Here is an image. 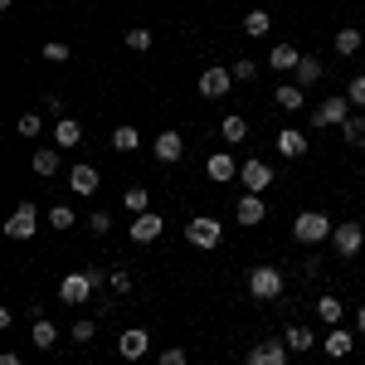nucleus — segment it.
<instances>
[{
  "label": "nucleus",
  "mask_w": 365,
  "mask_h": 365,
  "mask_svg": "<svg viewBox=\"0 0 365 365\" xmlns=\"http://www.w3.org/2000/svg\"><path fill=\"white\" fill-rule=\"evenodd\" d=\"M331 229L336 225H331L322 210H302V215L292 220V239H297V244H322V239H331Z\"/></svg>",
  "instance_id": "1"
},
{
  "label": "nucleus",
  "mask_w": 365,
  "mask_h": 365,
  "mask_svg": "<svg viewBox=\"0 0 365 365\" xmlns=\"http://www.w3.org/2000/svg\"><path fill=\"white\" fill-rule=\"evenodd\" d=\"M249 292L258 297V302H278L282 297V273L273 268V263H258L249 273Z\"/></svg>",
  "instance_id": "2"
},
{
  "label": "nucleus",
  "mask_w": 365,
  "mask_h": 365,
  "mask_svg": "<svg viewBox=\"0 0 365 365\" xmlns=\"http://www.w3.org/2000/svg\"><path fill=\"white\" fill-rule=\"evenodd\" d=\"M346 117H351V98L346 93H331V98H322L312 108V127H341Z\"/></svg>",
  "instance_id": "3"
},
{
  "label": "nucleus",
  "mask_w": 365,
  "mask_h": 365,
  "mask_svg": "<svg viewBox=\"0 0 365 365\" xmlns=\"http://www.w3.org/2000/svg\"><path fill=\"white\" fill-rule=\"evenodd\" d=\"M331 249H336L341 258H356V253L365 249V225H356V220H341V225L331 229Z\"/></svg>",
  "instance_id": "4"
},
{
  "label": "nucleus",
  "mask_w": 365,
  "mask_h": 365,
  "mask_svg": "<svg viewBox=\"0 0 365 365\" xmlns=\"http://www.w3.org/2000/svg\"><path fill=\"white\" fill-rule=\"evenodd\" d=\"M185 239H190L195 249H215V244L225 239V225H220L215 215H195V220L185 225Z\"/></svg>",
  "instance_id": "5"
},
{
  "label": "nucleus",
  "mask_w": 365,
  "mask_h": 365,
  "mask_svg": "<svg viewBox=\"0 0 365 365\" xmlns=\"http://www.w3.org/2000/svg\"><path fill=\"white\" fill-rule=\"evenodd\" d=\"M239 185H244L249 195H263V190L273 185V166H268V161H258V156L244 161V166H239Z\"/></svg>",
  "instance_id": "6"
},
{
  "label": "nucleus",
  "mask_w": 365,
  "mask_h": 365,
  "mask_svg": "<svg viewBox=\"0 0 365 365\" xmlns=\"http://www.w3.org/2000/svg\"><path fill=\"white\" fill-rule=\"evenodd\" d=\"M39 234V215L34 205H15V215L5 220V239H34Z\"/></svg>",
  "instance_id": "7"
},
{
  "label": "nucleus",
  "mask_w": 365,
  "mask_h": 365,
  "mask_svg": "<svg viewBox=\"0 0 365 365\" xmlns=\"http://www.w3.org/2000/svg\"><path fill=\"white\" fill-rule=\"evenodd\" d=\"M151 156H156V161H161V166H175V161H180V156H185V137H180V132H161V137L151 141Z\"/></svg>",
  "instance_id": "8"
},
{
  "label": "nucleus",
  "mask_w": 365,
  "mask_h": 365,
  "mask_svg": "<svg viewBox=\"0 0 365 365\" xmlns=\"http://www.w3.org/2000/svg\"><path fill=\"white\" fill-rule=\"evenodd\" d=\"M229 88H234V68H220V63L215 68H200V93L205 98H225Z\"/></svg>",
  "instance_id": "9"
},
{
  "label": "nucleus",
  "mask_w": 365,
  "mask_h": 365,
  "mask_svg": "<svg viewBox=\"0 0 365 365\" xmlns=\"http://www.w3.org/2000/svg\"><path fill=\"white\" fill-rule=\"evenodd\" d=\"M88 297H93V278H88V273H68V278L58 282V302L78 307V302H88Z\"/></svg>",
  "instance_id": "10"
},
{
  "label": "nucleus",
  "mask_w": 365,
  "mask_h": 365,
  "mask_svg": "<svg viewBox=\"0 0 365 365\" xmlns=\"http://www.w3.org/2000/svg\"><path fill=\"white\" fill-rule=\"evenodd\" d=\"M161 229H166V220H161L156 210H146V215H137V220H132V229H127V234H132V244H151V239H161Z\"/></svg>",
  "instance_id": "11"
},
{
  "label": "nucleus",
  "mask_w": 365,
  "mask_h": 365,
  "mask_svg": "<svg viewBox=\"0 0 365 365\" xmlns=\"http://www.w3.org/2000/svg\"><path fill=\"white\" fill-rule=\"evenodd\" d=\"M244 365H287V341H258Z\"/></svg>",
  "instance_id": "12"
},
{
  "label": "nucleus",
  "mask_w": 365,
  "mask_h": 365,
  "mask_svg": "<svg viewBox=\"0 0 365 365\" xmlns=\"http://www.w3.org/2000/svg\"><path fill=\"white\" fill-rule=\"evenodd\" d=\"M322 351H327L331 361H341V356H351V351H356V331H346V327H331V331L322 336Z\"/></svg>",
  "instance_id": "13"
},
{
  "label": "nucleus",
  "mask_w": 365,
  "mask_h": 365,
  "mask_svg": "<svg viewBox=\"0 0 365 365\" xmlns=\"http://www.w3.org/2000/svg\"><path fill=\"white\" fill-rule=\"evenodd\" d=\"M146 346H151V336H146L141 327H127V331L117 336V351H122V361H141V356H146Z\"/></svg>",
  "instance_id": "14"
},
{
  "label": "nucleus",
  "mask_w": 365,
  "mask_h": 365,
  "mask_svg": "<svg viewBox=\"0 0 365 365\" xmlns=\"http://www.w3.org/2000/svg\"><path fill=\"white\" fill-rule=\"evenodd\" d=\"M205 170H210V180H220V185H229V180H239V161H234L229 151H215V156L205 161Z\"/></svg>",
  "instance_id": "15"
},
{
  "label": "nucleus",
  "mask_w": 365,
  "mask_h": 365,
  "mask_svg": "<svg viewBox=\"0 0 365 365\" xmlns=\"http://www.w3.org/2000/svg\"><path fill=\"white\" fill-rule=\"evenodd\" d=\"M29 341H34V351H54L58 346V327L49 317H34V327H29Z\"/></svg>",
  "instance_id": "16"
},
{
  "label": "nucleus",
  "mask_w": 365,
  "mask_h": 365,
  "mask_svg": "<svg viewBox=\"0 0 365 365\" xmlns=\"http://www.w3.org/2000/svg\"><path fill=\"white\" fill-rule=\"evenodd\" d=\"M263 215H268L263 195H244V200H239V210H234V220H239V225H263Z\"/></svg>",
  "instance_id": "17"
},
{
  "label": "nucleus",
  "mask_w": 365,
  "mask_h": 365,
  "mask_svg": "<svg viewBox=\"0 0 365 365\" xmlns=\"http://www.w3.org/2000/svg\"><path fill=\"white\" fill-rule=\"evenodd\" d=\"M297 63H302V54H297L292 44H273V54H268V68H278V73H297Z\"/></svg>",
  "instance_id": "18"
},
{
  "label": "nucleus",
  "mask_w": 365,
  "mask_h": 365,
  "mask_svg": "<svg viewBox=\"0 0 365 365\" xmlns=\"http://www.w3.org/2000/svg\"><path fill=\"white\" fill-rule=\"evenodd\" d=\"M302 93H307V88H297V83H282L278 93H273V103H278L282 113H302V108H307V98H302Z\"/></svg>",
  "instance_id": "19"
},
{
  "label": "nucleus",
  "mask_w": 365,
  "mask_h": 365,
  "mask_svg": "<svg viewBox=\"0 0 365 365\" xmlns=\"http://www.w3.org/2000/svg\"><path fill=\"white\" fill-rule=\"evenodd\" d=\"M29 166H34V175H58V151L54 146H34V156H29Z\"/></svg>",
  "instance_id": "20"
},
{
  "label": "nucleus",
  "mask_w": 365,
  "mask_h": 365,
  "mask_svg": "<svg viewBox=\"0 0 365 365\" xmlns=\"http://www.w3.org/2000/svg\"><path fill=\"white\" fill-rule=\"evenodd\" d=\"M68 185H73V195H98V170L93 166H73L68 170Z\"/></svg>",
  "instance_id": "21"
},
{
  "label": "nucleus",
  "mask_w": 365,
  "mask_h": 365,
  "mask_svg": "<svg viewBox=\"0 0 365 365\" xmlns=\"http://www.w3.org/2000/svg\"><path fill=\"white\" fill-rule=\"evenodd\" d=\"M278 151L287 156V161H297V156H307V137L287 127V132H278Z\"/></svg>",
  "instance_id": "22"
},
{
  "label": "nucleus",
  "mask_w": 365,
  "mask_h": 365,
  "mask_svg": "<svg viewBox=\"0 0 365 365\" xmlns=\"http://www.w3.org/2000/svg\"><path fill=\"white\" fill-rule=\"evenodd\" d=\"M220 132H225V141H229V146H239V141L249 137V117H244V113H229Z\"/></svg>",
  "instance_id": "23"
},
{
  "label": "nucleus",
  "mask_w": 365,
  "mask_h": 365,
  "mask_svg": "<svg viewBox=\"0 0 365 365\" xmlns=\"http://www.w3.org/2000/svg\"><path fill=\"white\" fill-rule=\"evenodd\" d=\"M341 312H346L341 297H331V292H327V297H317V317H322L327 327H341Z\"/></svg>",
  "instance_id": "24"
},
{
  "label": "nucleus",
  "mask_w": 365,
  "mask_h": 365,
  "mask_svg": "<svg viewBox=\"0 0 365 365\" xmlns=\"http://www.w3.org/2000/svg\"><path fill=\"white\" fill-rule=\"evenodd\" d=\"M322 73H327V68H322V58H317V54H302V63H297V88H312Z\"/></svg>",
  "instance_id": "25"
},
{
  "label": "nucleus",
  "mask_w": 365,
  "mask_h": 365,
  "mask_svg": "<svg viewBox=\"0 0 365 365\" xmlns=\"http://www.w3.org/2000/svg\"><path fill=\"white\" fill-rule=\"evenodd\" d=\"M341 137H346V146H365V113L346 117V122H341Z\"/></svg>",
  "instance_id": "26"
},
{
  "label": "nucleus",
  "mask_w": 365,
  "mask_h": 365,
  "mask_svg": "<svg viewBox=\"0 0 365 365\" xmlns=\"http://www.w3.org/2000/svg\"><path fill=\"white\" fill-rule=\"evenodd\" d=\"M54 141H58V146H78V141H83V127H78L73 117H58V127H54Z\"/></svg>",
  "instance_id": "27"
},
{
  "label": "nucleus",
  "mask_w": 365,
  "mask_h": 365,
  "mask_svg": "<svg viewBox=\"0 0 365 365\" xmlns=\"http://www.w3.org/2000/svg\"><path fill=\"white\" fill-rule=\"evenodd\" d=\"M361 44H365V34H361V29H336V54H341V58L361 54Z\"/></svg>",
  "instance_id": "28"
},
{
  "label": "nucleus",
  "mask_w": 365,
  "mask_h": 365,
  "mask_svg": "<svg viewBox=\"0 0 365 365\" xmlns=\"http://www.w3.org/2000/svg\"><path fill=\"white\" fill-rule=\"evenodd\" d=\"M282 341H287V351H297V356H307L312 346H317V336H312L307 327H287V336H282Z\"/></svg>",
  "instance_id": "29"
},
{
  "label": "nucleus",
  "mask_w": 365,
  "mask_h": 365,
  "mask_svg": "<svg viewBox=\"0 0 365 365\" xmlns=\"http://www.w3.org/2000/svg\"><path fill=\"white\" fill-rule=\"evenodd\" d=\"M268 29H273V20H268V10H249V15H244V34H249V39H263Z\"/></svg>",
  "instance_id": "30"
},
{
  "label": "nucleus",
  "mask_w": 365,
  "mask_h": 365,
  "mask_svg": "<svg viewBox=\"0 0 365 365\" xmlns=\"http://www.w3.org/2000/svg\"><path fill=\"white\" fill-rule=\"evenodd\" d=\"M137 146H141L137 127H117V132H113V151H122V156H127V151H137Z\"/></svg>",
  "instance_id": "31"
},
{
  "label": "nucleus",
  "mask_w": 365,
  "mask_h": 365,
  "mask_svg": "<svg viewBox=\"0 0 365 365\" xmlns=\"http://www.w3.org/2000/svg\"><path fill=\"white\" fill-rule=\"evenodd\" d=\"M122 200H127V210H132V215H146V210H151V190H146V185H132Z\"/></svg>",
  "instance_id": "32"
},
{
  "label": "nucleus",
  "mask_w": 365,
  "mask_h": 365,
  "mask_svg": "<svg viewBox=\"0 0 365 365\" xmlns=\"http://www.w3.org/2000/svg\"><path fill=\"white\" fill-rule=\"evenodd\" d=\"M229 68H234V83H253V78H258V68H263V63H258V58H234V63H229Z\"/></svg>",
  "instance_id": "33"
},
{
  "label": "nucleus",
  "mask_w": 365,
  "mask_h": 365,
  "mask_svg": "<svg viewBox=\"0 0 365 365\" xmlns=\"http://www.w3.org/2000/svg\"><path fill=\"white\" fill-rule=\"evenodd\" d=\"M68 336H73V346H88V341L98 336V322H93V317H83V322H73V327H68Z\"/></svg>",
  "instance_id": "34"
},
{
  "label": "nucleus",
  "mask_w": 365,
  "mask_h": 365,
  "mask_svg": "<svg viewBox=\"0 0 365 365\" xmlns=\"http://www.w3.org/2000/svg\"><path fill=\"white\" fill-rule=\"evenodd\" d=\"M122 39H127V49H137V54H146V49L156 44V34H151V29H127Z\"/></svg>",
  "instance_id": "35"
},
{
  "label": "nucleus",
  "mask_w": 365,
  "mask_h": 365,
  "mask_svg": "<svg viewBox=\"0 0 365 365\" xmlns=\"http://www.w3.org/2000/svg\"><path fill=\"white\" fill-rule=\"evenodd\" d=\"M49 225H54V229H63V234H68V229L78 225V220H73V210H68V205H54V210H49Z\"/></svg>",
  "instance_id": "36"
},
{
  "label": "nucleus",
  "mask_w": 365,
  "mask_h": 365,
  "mask_svg": "<svg viewBox=\"0 0 365 365\" xmlns=\"http://www.w3.org/2000/svg\"><path fill=\"white\" fill-rule=\"evenodd\" d=\"M39 132H44V117H39V113H25V117H20V137H25V141H34Z\"/></svg>",
  "instance_id": "37"
},
{
  "label": "nucleus",
  "mask_w": 365,
  "mask_h": 365,
  "mask_svg": "<svg viewBox=\"0 0 365 365\" xmlns=\"http://www.w3.org/2000/svg\"><path fill=\"white\" fill-rule=\"evenodd\" d=\"M346 98H351V108H361V113H365V73H356V78H351Z\"/></svg>",
  "instance_id": "38"
},
{
  "label": "nucleus",
  "mask_w": 365,
  "mask_h": 365,
  "mask_svg": "<svg viewBox=\"0 0 365 365\" xmlns=\"http://www.w3.org/2000/svg\"><path fill=\"white\" fill-rule=\"evenodd\" d=\"M156 365H190V356H185L180 346H166V351L156 356Z\"/></svg>",
  "instance_id": "39"
},
{
  "label": "nucleus",
  "mask_w": 365,
  "mask_h": 365,
  "mask_svg": "<svg viewBox=\"0 0 365 365\" xmlns=\"http://www.w3.org/2000/svg\"><path fill=\"white\" fill-rule=\"evenodd\" d=\"M44 58H49V63H68V44L49 39V44H44Z\"/></svg>",
  "instance_id": "40"
},
{
  "label": "nucleus",
  "mask_w": 365,
  "mask_h": 365,
  "mask_svg": "<svg viewBox=\"0 0 365 365\" xmlns=\"http://www.w3.org/2000/svg\"><path fill=\"white\" fill-rule=\"evenodd\" d=\"M113 292H132V273L127 268H113Z\"/></svg>",
  "instance_id": "41"
},
{
  "label": "nucleus",
  "mask_w": 365,
  "mask_h": 365,
  "mask_svg": "<svg viewBox=\"0 0 365 365\" xmlns=\"http://www.w3.org/2000/svg\"><path fill=\"white\" fill-rule=\"evenodd\" d=\"M88 229H93V234H108V229H113V220H108V210H98V215L88 220Z\"/></svg>",
  "instance_id": "42"
},
{
  "label": "nucleus",
  "mask_w": 365,
  "mask_h": 365,
  "mask_svg": "<svg viewBox=\"0 0 365 365\" xmlns=\"http://www.w3.org/2000/svg\"><path fill=\"white\" fill-rule=\"evenodd\" d=\"M88 278H93V287H103V282H113V273H108V268H103V263H93V268H83Z\"/></svg>",
  "instance_id": "43"
},
{
  "label": "nucleus",
  "mask_w": 365,
  "mask_h": 365,
  "mask_svg": "<svg viewBox=\"0 0 365 365\" xmlns=\"http://www.w3.org/2000/svg\"><path fill=\"white\" fill-rule=\"evenodd\" d=\"M356 336H365V302L356 307Z\"/></svg>",
  "instance_id": "44"
},
{
  "label": "nucleus",
  "mask_w": 365,
  "mask_h": 365,
  "mask_svg": "<svg viewBox=\"0 0 365 365\" xmlns=\"http://www.w3.org/2000/svg\"><path fill=\"white\" fill-rule=\"evenodd\" d=\"M0 365H20V356H15V351H5V356H0Z\"/></svg>",
  "instance_id": "45"
}]
</instances>
